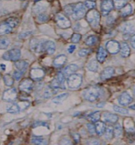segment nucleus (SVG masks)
<instances>
[{
	"label": "nucleus",
	"instance_id": "10",
	"mask_svg": "<svg viewBox=\"0 0 135 145\" xmlns=\"http://www.w3.org/2000/svg\"><path fill=\"white\" fill-rule=\"evenodd\" d=\"M19 89L22 92L30 93L33 89V82L31 78H24L20 82Z\"/></svg>",
	"mask_w": 135,
	"mask_h": 145
},
{
	"label": "nucleus",
	"instance_id": "49",
	"mask_svg": "<svg viewBox=\"0 0 135 145\" xmlns=\"http://www.w3.org/2000/svg\"><path fill=\"white\" fill-rule=\"evenodd\" d=\"M87 130L91 134H94V133H96L95 131V127H94V125L92 123H87Z\"/></svg>",
	"mask_w": 135,
	"mask_h": 145
},
{
	"label": "nucleus",
	"instance_id": "50",
	"mask_svg": "<svg viewBox=\"0 0 135 145\" xmlns=\"http://www.w3.org/2000/svg\"><path fill=\"white\" fill-rule=\"evenodd\" d=\"M87 145H100V143L98 140L92 139L87 142Z\"/></svg>",
	"mask_w": 135,
	"mask_h": 145
},
{
	"label": "nucleus",
	"instance_id": "7",
	"mask_svg": "<svg viewBox=\"0 0 135 145\" xmlns=\"http://www.w3.org/2000/svg\"><path fill=\"white\" fill-rule=\"evenodd\" d=\"M106 50L111 55H115L120 51V44L115 40H111L106 44Z\"/></svg>",
	"mask_w": 135,
	"mask_h": 145
},
{
	"label": "nucleus",
	"instance_id": "3",
	"mask_svg": "<svg viewBox=\"0 0 135 145\" xmlns=\"http://www.w3.org/2000/svg\"><path fill=\"white\" fill-rule=\"evenodd\" d=\"M86 14V8L83 3L79 2L73 4V10L71 16L75 20H80L85 16Z\"/></svg>",
	"mask_w": 135,
	"mask_h": 145
},
{
	"label": "nucleus",
	"instance_id": "27",
	"mask_svg": "<svg viewBox=\"0 0 135 145\" xmlns=\"http://www.w3.org/2000/svg\"><path fill=\"white\" fill-rule=\"evenodd\" d=\"M12 30L13 29L5 22L0 25V35L8 34V33H11Z\"/></svg>",
	"mask_w": 135,
	"mask_h": 145
},
{
	"label": "nucleus",
	"instance_id": "32",
	"mask_svg": "<svg viewBox=\"0 0 135 145\" xmlns=\"http://www.w3.org/2000/svg\"><path fill=\"white\" fill-rule=\"evenodd\" d=\"M5 23H6L8 25H9L12 29H14L18 25V23H19V20H18V18L16 17H10L6 19Z\"/></svg>",
	"mask_w": 135,
	"mask_h": 145
},
{
	"label": "nucleus",
	"instance_id": "19",
	"mask_svg": "<svg viewBox=\"0 0 135 145\" xmlns=\"http://www.w3.org/2000/svg\"><path fill=\"white\" fill-rule=\"evenodd\" d=\"M14 65L18 72H20L23 74H25L27 70H28L29 63L26 61L18 60L16 62H15Z\"/></svg>",
	"mask_w": 135,
	"mask_h": 145
},
{
	"label": "nucleus",
	"instance_id": "22",
	"mask_svg": "<svg viewBox=\"0 0 135 145\" xmlns=\"http://www.w3.org/2000/svg\"><path fill=\"white\" fill-rule=\"evenodd\" d=\"M120 52L121 56L124 58L129 57L130 55V48L129 45L126 42H121L120 44Z\"/></svg>",
	"mask_w": 135,
	"mask_h": 145
},
{
	"label": "nucleus",
	"instance_id": "39",
	"mask_svg": "<svg viewBox=\"0 0 135 145\" xmlns=\"http://www.w3.org/2000/svg\"><path fill=\"white\" fill-rule=\"evenodd\" d=\"M122 134V127L119 123H117L113 129V136L115 137H120Z\"/></svg>",
	"mask_w": 135,
	"mask_h": 145
},
{
	"label": "nucleus",
	"instance_id": "16",
	"mask_svg": "<svg viewBox=\"0 0 135 145\" xmlns=\"http://www.w3.org/2000/svg\"><path fill=\"white\" fill-rule=\"evenodd\" d=\"M79 67L77 64H70V65H67L66 67H65V68L64 69L63 74L64 76H70V75L75 74V72L78 70Z\"/></svg>",
	"mask_w": 135,
	"mask_h": 145
},
{
	"label": "nucleus",
	"instance_id": "52",
	"mask_svg": "<svg viewBox=\"0 0 135 145\" xmlns=\"http://www.w3.org/2000/svg\"><path fill=\"white\" fill-rule=\"evenodd\" d=\"M76 49V46L75 44H72V45H70L68 47V52L69 53L72 54L74 52H75V50Z\"/></svg>",
	"mask_w": 135,
	"mask_h": 145
},
{
	"label": "nucleus",
	"instance_id": "5",
	"mask_svg": "<svg viewBox=\"0 0 135 145\" xmlns=\"http://www.w3.org/2000/svg\"><path fill=\"white\" fill-rule=\"evenodd\" d=\"M21 56V52L18 48H13V49L8 50L3 55L2 58L6 61H12L16 62L19 60Z\"/></svg>",
	"mask_w": 135,
	"mask_h": 145
},
{
	"label": "nucleus",
	"instance_id": "26",
	"mask_svg": "<svg viewBox=\"0 0 135 145\" xmlns=\"http://www.w3.org/2000/svg\"><path fill=\"white\" fill-rule=\"evenodd\" d=\"M87 69L93 72H97L98 70V62L96 59H92L87 63Z\"/></svg>",
	"mask_w": 135,
	"mask_h": 145
},
{
	"label": "nucleus",
	"instance_id": "18",
	"mask_svg": "<svg viewBox=\"0 0 135 145\" xmlns=\"http://www.w3.org/2000/svg\"><path fill=\"white\" fill-rule=\"evenodd\" d=\"M121 31H122L123 33H124V36L126 35V37L128 38L130 35L133 34L134 35V25H133L132 23H125L124 25H123L121 26Z\"/></svg>",
	"mask_w": 135,
	"mask_h": 145
},
{
	"label": "nucleus",
	"instance_id": "42",
	"mask_svg": "<svg viewBox=\"0 0 135 145\" xmlns=\"http://www.w3.org/2000/svg\"><path fill=\"white\" fill-rule=\"evenodd\" d=\"M82 35L80 33H73L71 36V42L72 43H78L81 40Z\"/></svg>",
	"mask_w": 135,
	"mask_h": 145
},
{
	"label": "nucleus",
	"instance_id": "34",
	"mask_svg": "<svg viewBox=\"0 0 135 145\" xmlns=\"http://www.w3.org/2000/svg\"><path fill=\"white\" fill-rule=\"evenodd\" d=\"M100 119V111H95L90 114H89L88 119L93 123L98 122Z\"/></svg>",
	"mask_w": 135,
	"mask_h": 145
},
{
	"label": "nucleus",
	"instance_id": "28",
	"mask_svg": "<svg viewBox=\"0 0 135 145\" xmlns=\"http://www.w3.org/2000/svg\"><path fill=\"white\" fill-rule=\"evenodd\" d=\"M56 79L59 82L60 89H66V78L63 74V73H62V72H60L57 73V76Z\"/></svg>",
	"mask_w": 135,
	"mask_h": 145
},
{
	"label": "nucleus",
	"instance_id": "12",
	"mask_svg": "<svg viewBox=\"0 0 135 145\" xmlns=\"http://www.w3.org/2000/svg\"><path fill=\"white\" fill-rule=\"evenodd\" d=\"M30 78L32 80H36V81H39L45 76V71L43 69L40 68H33L31 69L29 72Z\"/></svg>",
	"mask_w": 135,
	"mask_h": 145
},
{
	"label": "nucleus",
	"instance_id": "31",
	"mask_svg": "<svg viewBox=\"0 0 135 145\" xmlns=\"http://www.w3.org/2000/svg\"><path fill=\"white\" fill-rule=\"evenodd\" d=\"M10 41L8 38L1 37L0 38V50H5L9 46Z\"/></svg>",
	"mask_w": 135,
	"mask_h": 145
},
{
	"label": "nucleus",
	"instance_id": "46",
	"mask_svg": "<svg viewBox=\"0 0 135 145\" xmlns=\"http://www.w3.org/2000/svg\"><path fill=\"white\" fill-rule=\"evenodd\" d=\"M60 145H74L72 142L68 138H62L60 141Z\"/></svg>",
	"mask_w": 135,
	"mask_h": 145
},
{
	"label": "nucleus",
	"instance_id": "44",
	"mask_svg": "<svg viewBox=\"0 0 135 145\" xmlns=\"http://www.w3.org/2000/svg\"><path fill=\"white\" fill-rule=\"evenodd\" d=\"M92 53V50L87 49V48H83L79 51V55L81 57H84L87 56L89 54Z\"/></svg>",
	"mask_w": 135,
	"mask_h": 145
},
{
	"label": "nucleus",
	"instance_id": "41",
	"mask_svg": "<svg viewBox=\"0 0 135 145\" xmlns=\"http://www.w3.org/2000/svg\"><path fill=\"white\" fill-rule=\"evenodd\" d=\"M113 110L115 111L116 112H118V113H120L122 114H128V110L127 109L124 108L120 107V106H113Z\"/></svg>",
	"mask_w": 135,
	"mask_h": 145
},
{
	"label": "nucleus",
	"instance_id": "35",
	"mask_svg": "<svg viewBox=\"0 0 135 145\" xmlns=\"http://www.w3.org/2000/svg\"><path fill=\"white\" fill-rule=\"evenodd\" d=\"M57 91L53 89L50 86H48L46 89H45V92H44V97L46 99H48L51 97L53 95H55Z\"/></svg>",
	"mask_w": 135,
	"mask_h": 145
},
{
	"label": "nucleus",
	"instance_id": "36",
	"mask_svg": "<svg viewBox=\"0 0 135 145\" xmlns=\"http://www.w3.org/2000/svg\"><path fill=\"white\" fill-rule=\"evenodd\" d=\"M104 137L107 140H111L113 137V128L111 126L106 127V129L104 131Z\"/></svg>",
	"mask_w": 135,
	"mask_h": 145
},
{
	"label": "nucleus",
	"instance_id": "56",
	"mask_svg": "<svg viewBox=\"0 0 135 145\" xmlns=\"http://www.w3.org/2000/svg\"><path fill=\"white\" fill-rule=\"evenodd\" d=\"M6 65H5V64H3V63L0 64V69H1V70L5 71V70H6Z\"/></svg>",
	"mask_w": 135,
	"mask_h": 145
},
{
	"label": "nucleus",
	"instance_id": "37",
	"mask_svg": "<svg viewBox=\"0 0 135 145\" xmlns=\"http://www.w3.org/2000/svg\"><path fill=\"white\" fill-rule=\"evenodd\" d=\"M3 79H4V82L5 85L8 87H12L14 84V79H13L12 76L10 74H6L3 77Z\"/></svg>",
	"mask_w": 135,
	"mask_h": 145
},
{
	"label": "nucleus",
	"instance_id": "11",
	"mask_svg": "<svg viewBox=\"0 0 135 145\" xmlns=\"http://www.w3.org/2000/svg\"><path fill=\"white\" fill-rule=\"evenodd\" d=\"M114 5L113 1H111V0H104L101 2L100 10L103 16L109 14L111 11L113 10Z\"/></svg>",
	"mask_w": 135,
	"mask_h": 145
},
{
	"label": "nucleus",
	"instance_id": "58",
	"mask_svg": "<svg viewBox=\"0 0 135 145\" xmlns=\"http://www.w3.org/2000/svg\"><path fill=\"white\" fill-rule=\"evenodd\" d=\"M0 78H1V74H0Z\"/></svg>",
	"mask_w": 135,
	"mask_h": 145
},
{
	"label": "nucleus",
	"instance_id": "54",
	"mask_svg": "<svg viewBox=\"0 0 135 145\" xmlns=\"http://www.w3.org/2000/svg\"><path fill=\"white\" fill-rule=\"evenodd\" d=\"M115 21V18L113 16H109V18H107V23L108 24H112Z\"/></svg>",
	"mask_w": 135,
	"mask_h": 145
},
{
	"label": "nucleus",
	"instance_id": "6",
	"mask_svg": "<svg viewBox=\"0 0 135 145\" xmlns=\"http://www.w3.org/2000/svg\"><path fill=\"white\" fill-rule=\"evenodd\" d=\"M55 21H56V23L58 25V27H60L62 29H68L71 26V23H70V21L68 19V18L63 14H61V13L56 14Z\"/></svg>",
	"mask_w": 135,
	"mask_h": 145
},
{
	"label": "nucleus",
	"instance_id": "4",
	"mask_svg": "<svg viewBox=\"0 0 135 145\" xmlns=\"http://www.w3.org/2000/svg\"><path fill=\"white\" fill-rule=\"evenodd\" d=\"M83 77L81 74H73L68 77L67 85L68 87L71 89H78L82 84Z\"/></svg>",
	"mask_w": 135,
	"mask_h": 145
},
{
	"label": "nucleus",
	"instance_id": "1",
	"mask_svg": "<svg viewBox=\"0 0 135 145\" xmlns=\"http://www.w3.org/2000/svg\"><path fill=\"white\" fill-rule=\"evenodd\" d=\"M101 93L102 90L98 86H90L83 91V96L86 100L93 102L100 97Z\"/></svg>",
	"mask_w": 135,
	"mask_h": 145
},
{
	"label": "nucleus",
	"instance_id": "29",
	"mask_svg": "<svg viewBox=\"0 0 135 145\" xmlns=\"http://www.w3.org/2000/svg\"><path fill=\"white\" fill-rule=\"evenodd\" d=\"M68 93H64L60 94V95L54 97L52 101H53L54 104H62L64 101H65L66 99L68 98Z\"/></svg>",
	"mask_w": 135,
	"mask_h": 145
},
{
	"label": "nucleus",
	"instance_id": "55",
	"mask_svg": "<svg viewBox=\"0 0 135 145\" xmlns=\"http://www.w3.org/2000/svg\"><path fill=\"white\" fill-rule=\"evenodd\" d=\"M130 43H131L132 47V48L134 49V48H135V46H134V35H133V36L131 37Z\"/></svg>",
	"mask_w": 135,
	"mask_h": 145
},
{
	"label": "nucleus",
	"instance_id": "20",
	"mask_svg": "<svg viewBox=\"0 0 135 145\" xmlns=\"http://www.w3.org/2000/svg\"><path fill=\"white\" fill-rule=\"evenodd\" d=\"M67 61V57L66 55L61 54V55H57V56L53 60V65L56 67H62L66 63Z\"/></svg>",
	"mask_w": 135,
	"mask_h": 145
},
{
	"label": "nucleus",
	"instance_id": "43",
	"mask_svg": "<svg viewBox=\"0 0 135 145\" xmlns=\"http://www.w3.org/2000/svg\"><path fill=\"white\" fill-rule=\"evenodd\" d=\"M83 4L85 8H89V9L90 10L94 9L96 6V1H86L83 3Z\"/></svg>",
	"mask_w": 135,
	"mask_h": 145
},
{
	"label": "nucleus",
	"instance_id": "40",
	"mask_svg": "<svg viewBox=\"0 0 135 145\" xmlns=\"http://www.w3.org/2000/svg\"><path fill=\"white\" fill-rule=\"evenodd\" d=\"M126 4H127V1H123V0L113 1L114 7H115L117 9H122Z\"/></svg>",
	"mask_w": 135,
	"mask_h": 145
},
{
	"label": "nucleus",
	"instance_id": "21",
	"mask_svg": "<svg viewBox=\"0 0 135 145\" xmlns=\"http://www.w3.org/2000/svg\"><path fill=\"white\" fill-rule=\"evenodd\" d=\"M102 119L104 121L109 123H116L117 122L119 117L117 115L115 114L109 113V112H105L102 115Z\"/></svg>",
	"mask_w": 135,
	"mask_h": 145
},
{
	"label": "nucleus",
	"instance_id": "51",
	"mask_svg": "<svg viewBox=\"0 0 135 145\" xmlns=\"http://www.w3.org/2000/svg\"><path fill=\"white\" fill-rule=\"evenodd\" d=\"M32 33L31 31H29V32H24V33H21V34H19L18 37H19L20 39H25V38H28V36H29Z\"/></svg>",
	"mask_w": 135,
	"mask_h": 145
},
{
	"label": "nucleus",
	"instance_id": "24",
	"mask_svg": "<svg viewBox=\"0 0 135 145\" xmlns=\"http://www.w3.org/2000/svg\"><path fill=\"white\" fill-rule=\"evenodd\" d=\"M47 6L45 4V3L42 2H36V4L33 6V11L35 14H42L44 11L46 10Z\"/></svg>",
	"mask_w": 135,
	"mask_h": 145
},
{
	"label": "nucleus",
	"instance_id": "47",
	"mask_svg": "<svg viewBox=\"0 0 135 145\" xmlns=\"http://www.w3.org/2000/svg\"><path fill=\"white\" fill-rule=\"evenodd\" d=\"M48 15L45 14V13H42V14H38V21L41 22V23H44V22H46L48 21Z\"/></svg>",
	"mask_w": 135,
	"mask_h": 145
},
{
	"label": "nucleus",
	"instance_id": "25",
	"mask_svg": "<svg viewBox=\"0 0 135 145\" xmlns=\"http://www.w3.org/2000/svg\"><path fill=\"white\" fill-rule=\"evenodd\" d=\"M21 110V108H20L18 104H16V103H12L6 108V111L11 114L18 113Z\"/></svg>",
	"mask_w": 135,
	"mask_h": 145
},
{
	"label": "nucleus",
	"instance_id": "17",
	"mask_svg": "<svg viewBox=\"0 0 135 145\" xmlns=\"http://www.w3.org/2000/svg\"><path fill=\"white\" fill-rule=\"evenodd\" d=\"M56 49V46L53 41L48 40L45 42L44 44V51H45L48 55H53Z\"/></svg>",
	"mask_w": 135,
	"mask_h": 145
},
{
	"label": "nucleus",
	"instance_id": "38",
	"mask_svg": "<svg viewBox=\"0 0 135 145\" xmlns=\"http://www.w3.org/2000/svg\"><path fill=\"white\" fill-rule=\"evenodd\" d=\"M45 140L40 136H33L31 138V142L35 145H43L45 144Z\"/></svg>",
	"mask_w": 135,
	"mask_h": 145
},
{
	"label": "nucleus",
	"instance_id": "48",
	"mask_svg": "<svg viewBox=\"0 0 135 145\" xmlns=\"http://www.w3.org/2000/svg\"><path fill=\"white\" fill-rule=\"evenodd\" d=\"M22 76H23V74L21 73V72H18V71H15V72H14V73H13V74L12 76L13 79H14V80H19L21 78Z\"/></svg>",
	"mask_w": 135,
	"mask_h": 145
},
{
	"label": "nucleus",
	"instance_id": "14",
	"mask_svg": "<svg viewBox=\"0 0 135 145\" xmlns=\"http://www.w3.org/2000/svg\"><path fill=\"white\" fill-rule=\"evenodd\" d=\"M115 74V69L113 67H107L102 71L100 74V79L106 80L111 78Z\"/></svg>",
	"mask_w": 135,
	"mask_h": 145
},
{
	"label": "nucleus",
	"instance_id": "33",
	"mask_svg": "<svg viewBox=\"0 0 135 145\" xmlns=\"http://www.w3.org/2000/svg\"><path fill=\"white\" fill-rule=\"evenodd\" d=\"M98 42V38L96 35H92L87 37V38L85 40V44L88 46H93L96 44Z\"/></svg>",
	"mask_w": 135,
	"mask_h": 145
},
{
	"label": "nucleus",
	"instance_id": "8",
	"mask_svg": "<svg viewBox=\"0 0 135 145\" xmlns=\"http://www.w3.org/2000/svg\"><path fill=\"white\" fill-rule=\"evenodd\" d=\"M18 93L15 88H10L6 90L2 95L3 100L8 102H13L17 99Z\"/></svg>",
	"mask_w": 135,
	"mask_h": 145
},
{
	"label": "nucleus",
	"instance_id": "13",
	"mask_svg": "<svg viewBox=\"0 0 135 145\" xmlns=\"http://www.w3.org/2000/svg\"><path fill=\"white\" fill-rule=\"evenodd\" d=\"M132 102V97L128 92H123L118 98V102L120 105L126 106Z\"/></svg>",
	"mask_w": 135,
	"mask_h": 145
},
{
	"label": "nucleus",
	"instance_id": "30",
	"mask_svg": "<svg viewBox=\"0 0 135 145\" xmlns=\"http://www.w3.org/2000/svg\"><path fill=\"white\" fill-rule=\"evenodd\" d=\"M132 12V7L130 4H128L124 6L122 9H121V16L123 17H126Z\"/></svg>",
	"mask_w": 135,
	"mask_h": 145
},
{
	"label": "nucleus",
	"instance_id": "9",
	"mask_svg": "<svg viewBox=\"0 0 135 145\" xmlns=\"http://www.w3.org/2000/svg\"><path fill=\"white\" fill-rule=\"evenodd\" d=\"M45 41L44 40H40L36 38H33L31 40L29 44L30 48L32 51L35 53H41L44 51V44Z\"/></svg>",
	"mask_w": 135,
	"mask_h": 145
},
{
	"label": "nucleus",
	"instance_id": "57",
	"mask_svg": "<svg viewBox=\"0 0 135 145\" xmlns=\"http://www.w3.org/2000/svg\"><path fill=\"white\" fill-rule=\"evenodd\" d=\"M2 13H3V10L1 9V8H0V14H1Z\"/></svg>",
	"mask_w": 135,
	"mask_h": 145
},
{
	"label": "nucleus",
	"instance_id": "2",
	"mask_svg": "<svg viewBox=\"0 0 135 145\" xmlns=\"http://www.w3.org/2000/svg\"><path fill=\"white\" fill-rule=\"evenodd\" d=\"M85 18L87 23L90 25L92 28H97L99 26L100 22V14L96 10H90L86 13Z\"/></svg>",
	"mask_w": 135,
	"mask_h": 145
},
{
	"label": "nucleus",
	"instance_id": "45",
	"mask_svg": "<svg viewBox=\"0 0 135 145\" xmlns=\"http://www.w3.org/2000/svg\"><path fill=\"white\" fill-rule=\"evenodd\" d=\"M72 10H73V4L66 5L64 7V12H66V14L67 15H69V16L72 15Z\"/></svg>",
	"mask_w": 135,
	"mask_h": 145
},
{
	"label": "nucleus",
	"instance_id": "53",
	"mask_svg": "<svg viewBox=\"0 0 135 145\" xmlns=\"http://www.w3.org/2000/svg\"><path fill=\"white\" fill-rule=\"evenodd\" d=\"M72 137H73V139L74 140H75L76 142L78 143L79 142V141H80V135L79 134H77V133H75V134H72Z\"/></svg>",
	"mask_w": 135,
	"mask_h": 145
},
{
	"label": "nucleus",
	"instance_id": "23",
	"mask_svg": "<svg viewBox=\"0 0 135 145\" xmlns=\"http://www.w3.org/2000/svg\"><path fill=\"white\" fill-rule=\"evenodd\" d=\"M94 127H95L96 133L98 136H102L104 134V131L106 129V125L104 122L98 121V122L95 123Z\"/></svg>",
	"mask_w": 135,
	"mask_h": 145
},
{
	"label": "nucleus",
	"instance_id": "15",
	"mask_svg": "<svg viewBox=\"0 0 135 145\" xmlns=\"http://www.w3.org/2000/svg\"><path fill=\"white\" fill-rule=\"evenodd\" d=\"M107 57V52L102 46H100L96 53V61L98 63H103Z\"/></svg>",
	"mask_w": 135,
	"mask_h": 145
}]
</instances>
